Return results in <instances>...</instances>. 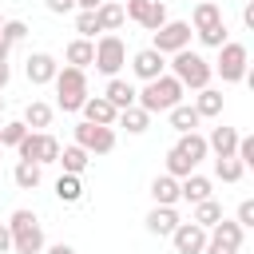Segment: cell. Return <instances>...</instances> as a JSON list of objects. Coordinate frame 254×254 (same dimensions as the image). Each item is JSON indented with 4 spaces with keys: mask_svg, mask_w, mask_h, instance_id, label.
I'll return each mask as SVG.
<instances>
[{
    "mask_svg": "<svg viewBox=\"0 0 254 254\" xmlns=\"http://www.w3.org/2000/svg\"><path fill=\"white\" fill-rule=\"evenodd\" d=\"M183 83L175 79V75H159V79H147L143 83V91H135V103L147 111V115H159V111H171L175 103H183Z\"/></svg>",
    "mask_w": 254,
    "mask_h": 254,
    "instance_id": "cell-1",
    "label": "cell"
},
{
    "mask_svg": "<svg viewBox=\"0 0 254 254\" xmlns=\"http://www.w3.org/2000/svg\"><path fill=\"white\" fill-rule=\"evenodd\" d=\"M171 75H175L183 87L198 91V87H210V75H214V67H210V64H206L198 52L183 48V52H175V60H171Z\"/></svg>",
    "mask_w": 254,
    "mask_h": 254,
    "instance_id": "cell-2",
    "label": "cell"
},
{
    "mask_svg": "<svg viewBox=\"0 0 254 254\" xmlns=\"http://www.w3.org/2000/svg\"><path fill=\"white\" fill-rule=\"evenodd\" d=\"M8 230H12V250L16 254H40L44 250V226L32 210H16L8 218Z\"/></svg>",
    "mask_w": 254,
    "mask_h": 254,
    "instance_id": "cell-3",
    "label": "cell"
},
{
    "mask_svg": "<svg viewBox=\"0 0 254 254\" xmlns=\"http://www.w3.org/2000/svg\"><path fill=\"white\" fill-rule=\"evenodd\" d=\"M56 103L64 107V111H79L83 107V99H87V75H83V67H60L56 71Z\"/></svg>",
    "mask_w": 254,
    "mask_h": 254,
    "instance_id": "cell-4",
    "label": "cell"
},
{
    "mask_svg": "<svg viewBox=\"0 0 254 254\" xmlns=\"http://www.w3.org/2000/svg\"><path fill=\"white\" fill-rule=\"evenodd\" d=\"M103 75H119V67L127 64V44L115 36V32H107V36H99L95 40V60H91Z\"/></svg>",
    "mask_w": 254,
    "mask_h": 254,
    "instance_id": "cell-5",
    "label": "cell"
},
{
    "mask_svg": "<svg viewBox=\"0 0 254 254\" xmlns=\"http://www.w3.org/2000/svg\"><path fill=\"white\" fill-rule=\"evenodd\" d=\"M16 151H20V159H32V163H56V155H60V139L56 135H48V131H28L20 143H16Z\"/></svg>",
    "mask_w": 254,
    "mask_h": 254,
    "instance_id": "cell-6",
    "label": "cell"
},
{
    "mask_svg": "<svg viewBox=\"0 0 254 254\" xmlns=\"http://www.w3.org/2000/svg\"><path fill=\"white\" fill-rule=\"evenodd\" d=\"M190 24L187 20H167L163 28H155V40H151V48L155 52H163V56H175V52H183L187 44H190Z\"/></svg>",
    "mask_w": 254,
    "mask_h": 254,
    "instance_id": "cell-7",
    "label": "cell"
},
{
    "mask_svg": "<svg viewBox=\"0 0 254 254\" xmlns=\"http://www.w3.org/2000/svg\"><path fill=\"white\" fill-rule=\"evenodd\" d=\"M246 48L242 44H234V40H226L222 48H218V64H214V71L222 75V83H238V79H246Z\"/></svg>",
    "mask_w": 254,
    "mask_h": 254,
    "instance_id": "cell-8",
    "label": "cell"
},
{
    "mask_svg": "<svg viewBox=\"0 0 254 254\" xmlns=\"http://www.w3.org/2000/svg\"><path fill=\"white\" fill-rule=\"evenodd\" d=\"M75 143L87 151V155H107L111 147H115V131L111 127H103V123H75Z\"/></svg>",
    "mask_w": 254,
    "mask_h": 254,
    "instance_id": "cell-9",
    "label": "cell"
},
{
    "mask_svg": "<svg viewBox=\"0 0 254 254\" xmlns=\"http://www.w3.org/2000/svg\"><path fill=\"white\" fill-rule=\"evenodd\" d=\"M171 242H175L179 254H202V246H206V230H202L198 222H179V226L171 230Z\"/></svg>",
    "mask_w": 254,
    "mask_h": 254,
    "instance_id": "cell-10",
    "label": "cell"
},
{
    "mask_svg": "<svg viewBox=\"0 0 254 254\" xmlns=\"http://www.w3.org/2000/svg\"><path fill=\"white\" fill-rule=\"evenodd\" d=\"M56 71H60V64H56V56H48V52H32L28 56V64H24V75H28V83H52L56 79Z\"/></svg>",
    "mask_w": 254,
    "mask_h": 254,
    "instance_id": "cell-11",
    "label": "cell"
},
{
    "mask_svg": "<svg viewBox=\"0 0 254 254\" xmlns=\"http://www.w3.org/2000/svg\"><path fill=\"white\" fill-rule=\"evenodd\" d=\"M163 67H167V60H163V52H155V48H143V52L131 56V71H135L143 83H147V79H159Z\"/></svg>",
    "mask_w": 254,
    "mask_h": 254,
    "instance_id": "cell-12",
    "label": "cell"
},
{
    "mask_svg": "<svg viewBox=\"0 0 254 254\" xmlns=\"http://www.w3.org/2000/svg\"><path fill=\"white\" fill-rule=\"evenodd\" d=\"M79 111H83V119H87V123H103V127H115V115H119L103 95H87Z\"/></svg>",
    "mask_w": 254,
    "mask_h": 254,
    "instance_id": "cell-13",
    "label": "cell"
},
{
    "mask_svg": "<svg viewBox=\"0 0 254 254\" xmlns=\"http://www.w3.org/2000/svg\"><path fill=\"white\" fill-rule=\"evenodd\" d=\"M206 238L210 242H218V246H230V250H242V226L234 222V218H218L210 230H206Z\"/></svg>",
    "mask_w": 254,
    "mask_h": 254,
    "instance_id": "cell-14",
    "label": "cell"
},
{
    "mask_svg": "<svg viewBox=\"0 0 254 254\" xmlns=\"http://www.w3.org/2000/svg\"><path fill=\"white\" fill-rule=\"evenodd\" d=\"M103 99H107L115 111H123V107H131V103H135V87H131L127 79L111 75V79H107V91H103Z\"/></svg>",
    "mask_w": 254,
    "mask_h": 254,
    "instance_id": "cell-15",
    "label": "cell"
},
{
    "mask_svg": "<svg viewBox=\"0 0 254 254\" xmlns=\"http://www.w3.org/2000/svg\"><path fill=\"white\" fill-rule=\"evenodd\" d=\"M179 198H187V202H202V198H210V179L198 175V171H190V175L179 183Z\"/></svg>",
    "mask_w": 254,
    "mask_h": 254,
    "instance_id": "cell-16",
    "label": "cell"
},
{
    "mask_svg": "<svg viewBox=\"0 0 254 254\" xmlns=\"http://www.w3.org/2000/svg\"><path fill=\"white\" fill-rule=\"evenodd\" d=\"M179 226V214H175V206H155L151 214H147V230L151 234H159V238H171V230Z\"/></svg>",
    "mask_w": 254,
    "mask_h": 254,
    "instance_id": "cell-17",
    "label": "cell"
},
{
    "mask_svg": "<svg viewBox=\"0 0 254 254\" xmlns=\"http://www.w3.org/2000/svg\"><path fill=\"white\" fill-rule=\"evenodd\" d=\"M218 20H222V8H218V4H214V0H198V4H194V12H190V20H187V24H190V28H194V32H202V28H214V24H218Z\"/></svg>",
    "mask_w": 254,
    "mask_h": 254,
    "instance_id": "cell-18",
    "label": "cell"
},
{
    "mask_svg": "<svg viewBox=\"0 0 254 254\" xmlns=\"http://www.w3.org/2000/svg\"><path fill=\"white\" fill-rule=\"evenodd\" d=\"M115 123H119V127H127V135H143V131L151 127V115H147L139 103H131V107H123V111L115 115Z\"/></svg>",
    "mask_w": 254,
    "mask_h": 254,
    "instance_id": "cell-19",
    "label": "cell"
},
{
    "mask_svg": "<svg viewBox=\"0 0 254 254\" xmlns=\"http://www.w3.org/2000/svg\"><path fill=\"white\" fill-rule=\"evenodd\" d=\"M87 159H91V155H87L79 143H71V147H60V155H56V163H60L67 175H83V171H87Z\"/></svg>",
    "mask_w": 254,
    "mask_h": 254,
    "instance_id": "cell-20",
    "label": "cell"
},
{
    "mask_svg": "<svg viewBox=\"0 0 254 254\" xmlns=\"http://www.w3.org/2000/svg\"><path fill=\"white\" fill-rule=\"evenodd\" d=\"M151 198H155V206H175L179 202V179L175 175H159L151 183Z\"/></svg>",
    "mask_w": 254,
    "mask_h": 254,
    "instance_id": "cell-21",
    "label": "cell"
},
{
    "mask_svg": "<svg viewBox=\"0 0 254 254\" xmlns=\"http://www.w3.org/2000/svg\"><path fill=\"white\" fill-rule=\"evenodd\" d=\"M190 107L198 111V119H214V115H222V91H214V87H198V99H194Z\"/></svg>",
    "mask_w": 254,
    "mask_h": 254,
    "instance_id": "cell-22",
    "label": "cell"
},
{
    "mask_svg": "<svg viewBox=\"0 0 254 254\" xmlns=\"http://www.w3.org/2000/svg\"><path fill=\"white\" fill-rule=\"evenodd\" d=\"M234 147H238V131L234 127H214L210 139H206V151H214L218 159L222 155H234Z\"/></svg>",
    "mask_w": 254,
    "mask_h": 254,
    "instance_id": "cell-23",
    "label": "cell"
},
{
    "mask_svg": "<svg viewBox=\"0 0 254 254\" xmlns=\"http://www.w3.org/2000/svg\"><path fill=\"white\" fill-rule=\"evenodd\" d=\"M12 179H16V187H20V190H36V187H40V179H44V171H40V163L20 159V163H16V171H12Z\"/></svg>",
    "mask_w": 254,
    "mask_h": 254,
    "instance_id": "cell-24",
    "label": "cell"
},
{
    "mask_svg": "<svg viewBox=\"0 0 254 254\" xmlns=\"http://www.w3.org/2000/svg\"><path fill=\"white\" fill-rule=\"evenodd\" d=\"M95 20H99V32H115L127 16H123V4H115V0H103L99 8H95Z\"/></svg>",
    "mask_w": 254,
    "mask_h": 254,
    "instance_id": "cell-25",
    "label": "cell"
},
{
    "mask_svg": "<svg viewBox=\"0 0 254 254\" xmlns=\"http://www.w3.org/2000/svg\"><path fill=\"white\" fill-rule=\"evenodd\" d=\"M64 56H67V64H71V67H91V60H95V44L79 36V40H71V44H67V52H64Z\"/></svg>",
    "mask_w": 254,
    "mask_h": 254,
    "instance_id": "cell-26",
    "label": "cell"
},
{
    "mask_svg": "<svg viewBox=\"0 0 254 254\" xmlns=\"http://www.w3.org/2000/svg\"><path fill=\"white\" fill-rule=\"evenodd\" d=\"M48 123H52V107H48L44 99H32V103L24 107V127H28V131H44Z\"/></svg>",
    "mask_w": 254,
    "mask_h": 254,
    "instance_id": "cell-27",
    "label": "cell"
},
{
    "mask_svg": "<svg viewBox=\"0 0 254 254\" xmlns=\"http://www.w3.org/2000/svg\"><path fill=\"white\" fill-rule=\"evenodd\" d=\"M167 115H171V127H175L179 135H187V131H194V127H198V111H194L190 103H175Z\"/></svg>",
    "mask_w": 254,
    "mask_h": 254,
    "instance_id": "cell-28",
    "label": "cell"
},
{
    "mask_svg": "<svg viewBox=\"0 0 254 254\" xmlns=\"http://www.w3.org/2000/svg\"><path fill=\"white\" fill-rule=\"evenodd\" d=\"M175 151H179V155H187V159L198 167V163L206 159V139H202V135H194V131H187V135L175 143Z\"/></svg>",
    "mask_w": 254,
    "mask_h": 254,
    "instance_id": "cell-29",
    "label": "cell"
},
{
    "mask_svg": "<svg viewBox=\"0 0 254 254\" xmlns=\"http://www.w3.org/2000/svg\"><path fill=\"white\" fill-rule=\"evenodd\" d=\"M56 198H60V202H79V198H83L79 175H67V171H64V175L56 179Z\"/></svg>",
    "mask_w": 254,
    "mask_h": 254,
    "instance_id": "cell-30",
    "label": "cell"
},
{
    "mask_svg": "<svg viewBox=\"0 0 254 254\" xmlns=\"http://www.w3.org/2000/svg\"><path fill=\"white\" fill-rule=\"evenodd\" d=\"M218 218H222V206H218L214 198H202V202H194V214H190V222H198L202 230H210Z\"/></svg>",
    "mask_w": 254,
    "mask_h": 254,
    "instance_id": "cell-31",
    "label": "cell"
},
{
    "mask_svg": "<svg viewBox=\"0 0 254 254\" xmlns=\"http://www.w3.org/2000/svg\"><path fill=\"white\" fill-rule=\"evenodd\" d=\"M242 171H246V167H242L234 155H222V159H214V175H218L222 183H238V179H242Z\"/></svg>",
    "mask_w": 254,
    "mask_h": 254,
    "instance_id": "cell-32",
    "label": "cell"
},
{
    "mask_svg": "<svg viewBox=\"0 0 254 254\" xmlns=\"http://www.w3.org/2000/svg\"><path fill=\"white\" fill-rule=\"evenodd\" d=\"M190 171H194V163H190L187 155H179V151L171 147V151H167V175H175V179H187Z\"/></svg>",
    "mask_w": 254,
    "mask_h": 254,
    "instance_id": "cell-33",
    "label": "cell"
},
{
    "mask_svg": "<svg viewBox=\"0 0 254 254\" xmlns=\"http://www.w3.org/2000/svg\"><path fill=\"white\" fill-rule=\"evenodd\" d=\"M24 135H28L24 119H12V123H4V127H0V147H16Z\"/></svg>",
    "mask_w": 254,
    "mask_h": 254,
    "instance_id": "cell-34",
    "label": "cell"
},
{
    "mask_svg": "<svg viewBox=\"0 0 254 254\" xmlns=\"http://www.w3.org/2000/svg\"><path fill=\"white\" fill-rule=\"evenodd\" d=\"M24 36H28V24H24V20H4V28H0V40H4L8 48H12V44H20Z\"/></svg>",
    "mask_w": 254,
    "mask_h": 254,
    "instance_id": "cell-35",
    "label": "cell"
},
{
    "mask_svg": "<svg viewBox=\"0 0 254 254\" xmlns=\"http://www.w3.org/2000/svg\"><path fill=\"white\" fill-rule=\"evenodd\" d=\"M163 24H167V4H163V0H151V12L143 16V28L155 32V28H163Z\"/></svg>",
    "mask_w": 254,
    "mask_h": 254,
    "instance_id": "cell-36",
    "label": "cell"
},
{
    "mask_svg": "<svg viewBox=\"0 0 254 254\" xmlns=\"http://www.w3.org/2000/svg\"><path fill=\"white\" fill-rule=\"evenodd\" d=\"M75 32H79L83 40H95V32H99V20H95V12H79V16H75Z\"/></svg>",
    "mask_w": 254,
    "mask_h": 254,
    "instance_id": "cell-37",
    "label": "cell"
},
{
    "mask_svg": "<svg viewBox=\"0 0 254 254\" xmlns=\"http://www.w3.org/2000/svg\"><path fill=\"white\" fill-rule=\"evenodd\" d=\"M198 40H202L206 48H222V44H226V24L218 20L214 28H202V32H198Z\"/></svg>",
    "mask_w": 254,
    "mask_h": 254,
    "instance_id": "cell-38",
    "label": "cell"
},
{
    "mask_svg": "<svg viewBox=\"0 0 254 254\" xmlns=\"http://www.w3.org/2000/svg\"><path fill=\"white\" fill-rule=\"evenodd\" d=\"M147 12H151V0H127V4H123V16L135 20V24H143Z\"/></svg>",
    "mask_w": 254,
    "mask_h": 254,
    "instance_id": "cell-39",
    "label": "cell"
},
{
    "mask_svg": "<svg viewBox=\"0 0 254 254\" xmlns=\"http://www.w3.org/2000/svg\"><path fill=\"white\" fill-rule=\"evenodd\" d=\"M234 222H238L242 230H246V226H254V202H250V198H246V202H238V218H234Z\"/></svg>",
    "mask_w": 254,
    "mask_h": 254,
    "instance_id": "cell-40",
    "label": "cell"
},
{
    "mask_svg": "<svg viewBox=\"0 0 254 254\" xmlns=\"http://www.w3.org/2000/svg\"><path fill=\"white\" fill-rule=\"evenodd\" d=\"M48 4V12H56V16H67L71 8H75V0H44Z\"/></svg>",
    "mask_w": 254,
    "mask_h": 254,
    "instance_id": "cell-41",
    "label": "cell"
},
{
    "mask_svg": "<svg viewBox=\"0 0 254 254\" xmlns=\"http://www.w3.org/2000/svg\"><path fill=\"white\" fill-rule=\"evenodd\" d=\"M12 250V230H8V222H0V254H8Z\"/></svg>",
    "mask_w": 254,
    "mask_h": 254,
    "instance_id": "cell-42",
    "label": "cell"
},
{
    "mask_svg": "<svg viewBox=\"0 0 254 254\" xmlns=\"http://www.w3.org/2000/svg\"><path fill=\"white\" fill-rule=\"evenodd\" d=\"M202 254H238V250H230V246H218V242H210V238H206Z\"/></svg>",
    "mask_w": 254,
    "mask_h": 254,
    "instance_id": "cell-43",
    "label": "cell"
},
{
    "mask_svg": "<svg viewBox=\"0 0 254 254\" xmlns=\"http://www.w3.org/2000/svg\"><path fill=\"white\" fill-rule=\"evenodd\" d=\"M8 79H12V67H8V60H0V91L8 87Z\"/></svg>",
    "mask_w": 254,
    "mask_h": 254,
    "instance_id": "cell-44",
    "label": "cell"
},
{
    "mask_svg": "<svg viewBox=\"0 0 254 254\" xmlns=\"http://www.w3.org/2000/svg\"><path fill=\"white\" fill-rule=\"evenodd\" d=\"M242 24H246V28H254V0L242 8Z\"/></svg>",
    "mask_w": 254,
    "mask_h": 254,
    "instance_id": "cell-45",
    "label": "cell"
},
{
    "mask_svg": "<svg viewBox=\"0 0 254 254\" xmlns=\"http://www.w3.org/2000/svg\"><path fill=\"white\" fill-rule=\"evenodd\" d=\"M48 254H75V246H67V242H56V246H48Z\"/></svg>",
    "mask_w": 254,
    "mask_h": 254,
    "instance_id": "cell-46",
    "label": "cell"
},
{
    "mask_svg": "<svg viewBox=\"0 0 254 254\" xmlns=\"http://www.w3.org/2000/svg\"><path fill=\"white\" fill-rule=\"evenodd\" d=\"M99 4H103V0H75V8H79V12H95Z\"/></svg>",
    "mask_w": 254,
    "mask_h": 254,
    "instance_id": "cell-47",
    "label": "cell"
},
{
    "mask_svg": "<svg viewBox=\"0 0 254 254\" xmlns=\"http://www.w3.org/2000/svg\"><path fill=\"white\" fill-rule=\"evenodd\" d=\"M0 60H8V44L4 40H0Z\"/></svg>",
    "mask_w": 254,
    "mask_h": 254,
    "instance_id": "cell-48",
    "label": "cell"
},
{
    "mask_svg": "<svg viewBox=\"0 0 254 254\" xmlns=\"http://www.w3.org/2000/svg\"><path fill=\"white\" fill-rule=\"evenodd\" d=\"M0 111H4V95H0Z\"/></svg>",
    "mask_w": 254,
    "mask_h": 254,
    "instance_id": "cell-49",
    "label": "cell"
},
{
    "mask_svg": "<svg viewBox=\"0 0 254 254\" xmlns=\"http://www.w3.org/2000/svg\"><path fill=\"white\" fill-rule=\"evenodd\" d=\"M0 28H4V16H0Z\"/></svg>",
    "mask_w": 254,
    "mask_h": 254,
    "instance_id": "cell-50",
    "label": "cell"
}]
</instances>
